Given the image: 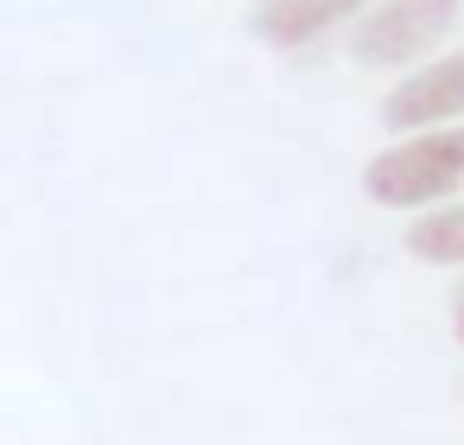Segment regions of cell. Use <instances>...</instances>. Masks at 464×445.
<instances>
[{
    "label": "cell",
    "instance_id": "5",
    "mask_svg": "<svg viewBox=\"0 0 464 445\" xmlns=\"http://www.w3.org/2000/svg\"><path fill=\"white\" fill-rule=\"evenodd\" d=\"M407 255L426 261V267H464V198L432 204V210H413Z\"/></svg>",
    "mask_w": 464,
    "mask_h": 445
},
{
    "label": "cell",
    "instance_id": "3",
    "mask_svg": "<svg viewBox=\"0 0 464 445\" xmlns=\"http://www.w3.org/2000/svg\"><path fill=\"white\" fill-rule=\"evenodd\" d=\"M451 121H464V45L413 64L382 96V128L388 134H420V128H451Z\"/></svg>",
    "mask_w": 464,
    "mask_h": 445
},
{
    "label": "cell",
    "instance_id": "1",
    "mask_svg": "<svg viewBox=\"0 0 464 445\" xmlns=\"http://www.w3.org/2000/svg\"><path fill=\"white\" fill-rule=\"evenodd\" d=\"M362 198L382 210H432L464 198V121L394 134V147L362 166Z\"/></svg>",
    "mask_w": 464,
    "mask_h": 445
},
{
    "label": "cell",
    "instance_id": "2",
    "mask_svg": "<svg viewBox=\"0 0 464 445\" xmlns=\"http://www.w3.org/2000/svg\"><path fill=\"white\" fill-rule=\"evenodd\" d=\"M458 26H464V0H369L343 33L362 71H413L439 58Z\"/></svg>",
    "mask_w": 464,
    "mask_h": 445
},
{
    "label": "cell",
    "instance_id": "4",
    "mask_svg": "<svg viewBox=\"0 0 464 445\" xmlns=\"http://www.w3.org/2000/svg\"><path fill=\"white\" fill-rule=\"evenodd\" d=\"M369 0H261L255 7V39L267 52H312L324 33H343Z\"/></svg>",
    "mask_w": 464,
    "mask_h": 445
},
{
    "label": "cell",
    "instance_id": "6",
    "mask_svg": "<svg viewBox=\"0 0 464 445\" xmlns=\"http://www.w3.org/2000/svg\"><path fill=\"white\" fill-rule=\"evenodd\" d=\"M451 337L464 343V286H458V299H451Z\"/></svg>",
    "mask_w": 464,
    "mask_h": 445
}]
</instances>
